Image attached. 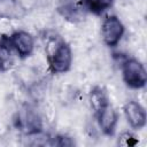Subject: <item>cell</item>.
Instances as JSON below:
<instances>
[{"instance_id": "1", "label": "cell", "mask_w": 147, "mask_h": 147, "mask_svg": "<svg viewBox=\"0 0 147 147\" xmlns=\"http://www.w3.org/2000/svg\"><path fill=\"white\" fill-rule=\"evenodd\" d=\"M48 63L54 74L67 72L72 62V53L70 46L63 40H53L48 42Z\"/></svg>"}, {"instance_id": "2", "label": "cell", "mask_w": 147, "mask_h": 147, "mask_svg": "<svg viewBox=\"0 0 147 147\" xmlns=\"http://www.w3.org/2000/svg\"><path fill=\"white\" fill-rule=\"evenodd\" d=\"M122 74L125 84L131 88H141L146 85V70L141 62L136 59H126L123 62Z\"/></svg>"}, {"instance_id": "3", "label": "cell", "mask_w": 147, "mask_h": 147, "mask_svg": "<svg viewBox=\"0 0 147 147\" xmlns=\"http://www.w3.org/2000/svg\"><path fill=\"white\" fill-rule=\"evenodd\" d=\"M101 33L106 45L114 47L119 42L124 34V25L117 16H108L102 23Z\"/></svg>"}, {"instance_id": "4", "label": "cell", "mask_w": 147, "mask_h": 147, "mask_svg": "<svg viewBox=\"0 0 147 147\" xmlns=\"http://www.w3.org/2000/svg\"><path fill=\"white\" fill-rule=\"evenodd\" d=\"M124 114L127 123L133 129H142L146 125V110L137 101H129L124 105Z\"/></svg>"}, {"instance_id": "5", "label": "cell", "mask_w": 147, "mask_h": 147, "mask_svg": "<svg viewBox=\"0 0 147 147\" xmlns=\"http://www.w3.org/2000/svg\"><path fill=\"white\" fill-rule=\"evenodd\" d=\"M9 40L13 48L17 52V54L21 57H28L29 55H31L34 42H33L32 36L29 32L16 31L10 36Z\"/></svg>"}, {"instance_id": "6", "label": "cell", "mask_w": 147, "mask_h": 147, "mask_svg": "<svg viewBox=\"0 0 147 147\" xmlns=\"http://www.w3.org/2000/svg\"><path fill=\"white\" fill-rule=\"evenodd\" d=\"M96 118L105 134L107 136L114 134L117 122H118V115H117V111L110 105L106 107L103 110H101L99 114H96Z\"/></svg>"}, {"instance_id": "7", "label": "cell", "mask_w": 147, "mask_h": 147, "mask_svg": "<svg viewBox=\"0 0 147 147\" xmlns=\"http://www.w3.org/2000/svg\"><path fill=\"white\" fill-rule=\"evenodd\" d=\"M88 100H90L91 107L94 110L95 115L99 114L101 110H103L106 107H108L110 105L109 103V98H108L106 91L100 86H95L94 88L91 90Z\"/></svg>"}, {"instance_id": "8", "label": "cell", "mask_w": 147, "mask_h": 147, "mask_svg": "<svg viewBox=\"0 0 147 147\" xmlns=\"http://www.w3.org/2000/svg\"><path fill=\"white\" fill-rule=\"evenodd\" d=\"M11 48L9 38L3 36L0 39V71H6L11 67L14 61Z\"/></svg>"}, {"instance_id": "9", "label": "cell", "mask_w": 147, "mask_h": 147, "mask_svg": "<svg viewBox=\"0 0 147 147\" xmlns=\"http://www.w3.org/2000/svg\"><path fill=\"white\" fill-rule=\"evenodd\" d=\"M114 0H80L83 7L87 8L93 14H101L111 7Z\"/></svg>"}, {"instance_id": "10", "label": "cell", "mask_w": 147, "mask_h": 147, "mask_svg": "<svg viewBox=\"0 0 147 147\" xmlns=\"http://www.w3.org/2000/svg\"><path fill=\"white\" fill-rule=\"evenodd\" d=\"M137 144V139L136 137L132 134V133H129V132H124L119 136V139H118V145L121 146H125V147H130V146H134Z\"/></svg>"}, {"instance_id": "11", "label": "cell", "mask_w": 147, "mask_h": 147, "mask_svg": "<svg viewBox=\"0 0 147 147\" xmlns=\"http://www.w3.org/2000/svg\"><path fill=\"white\" fill-rule=\"evenodd\" d=\"M59 142H56V145L59 146H72L74 141L69 138V137H57Z\"/></svg>"}]
</instances>
